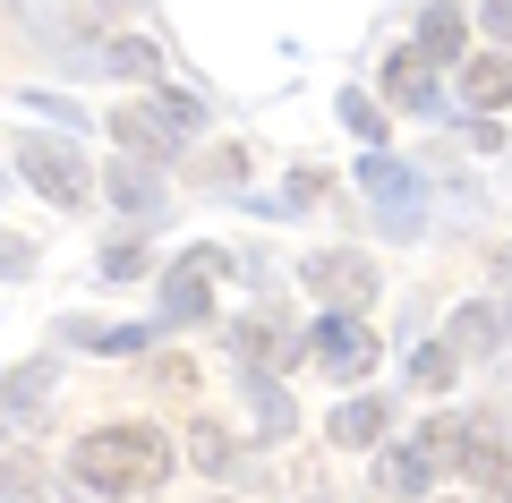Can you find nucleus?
<instances>
[{
  "label": "nucleus",
  "instance_id": "ddd939ff",
  "mask_svg": "<svg viewBox=\"0 0 512 503\" xmlns=\"http://www.w3.org/2000/svg\"><path fill=\"white\" fill-rule=\"evenodd\" d=\"M419 52H427V60H453V52H461V9H427Z\"/></svg>",
  "mask_w": 512,
  "mask_h": 503
},
{
  "label": "nucleus",
  "instance_id": "39448f33",
  "mask_svg": "<svg viewBox=\"0 0 512 503\" xmlns=\"http://www.w3.org/2000/svg\"><path fill=\"white\" fill-rule=\"evenodd\" d=\"M436 461H453V435H444V427H427L419 444L384 452V486H393V495H427V486H436Z\"/></svg>",
  "mask_w": 512,
  "mask_h": 503
},
{
  "label": "nucleus",
  "instance_id": "0eeeda50",
  "mask_svg": "<svg viewBox=\"0 0 512 503\" xmlns=\"http://www.w3.org/2000/svg\"><path fill=\"white\" fill-rule=\"evenodd\" d=\"M214 273H222L214 248L180 256V265H171V282H163V307H171V316H205V299H214Z\"/></svg>",
  "mask_w": 512,
  "mask_h": 503
},
{
  "label": "nucleus",
  "instance_id": "f8f14e48",
  "mask_svg": "<svg viewBox=\"0 0 512 503\" xmlns=\"http://www.w3.org/2000/svg\"><path fill=\"white\" fill-rule=\"evenodd\" d=\"M427 94H436V77H427V52H393V103L419 111Z\"/></svg>",
  "mask_w": 512,
  "mask_h": 503
},
{
  "label": "nucleus",
  "instance_id": "4468645a",
  "mask_svg": "<svg viewBox=\"0 0 512 503\" xmlns=\"http://www.w3.org/2000/svg\"><path fill=\"white\" fill-rule=\"evenodd\" d=\"M453 342H461V359L495 350V316H487V307H461V316H453Z\"/></svg>",
  "mask_w": 512,
  "mask_h": 503
},
{
  "label": "nucleus",
  "instance_id": "20e7f679",
  "mask_svg": "<svg viewBox=\"0 0 512 503\" xmlns=\"http://www.w3.org/2000/svg\"><path fill=\"white\" fill-rule=\"evenodd\" d=\"M453 469H461L487 503H512V461H504V444H495V427H461V435H453Z\"/></svg>",
  "mask_w": 512,
  "mask_h": 503
},
{
  "label": "nucleus",
  "instance_id": "423d86ee",
  "mask_svg": "<svg viewBox=\"0 0 512 503\" xmlns=\"http://www.w3.org/2000/svg\"><path fill=\"white\" fill-rule=\"evenodd\" d=\"M308 290H316V299H333V307H367V299H376V265H359V256H316Z\"/></svg>",
  "mask_w": 512,
  "mask_h": 503
},
{
  "label": "nucleus",
  "instance_id": "1a4fd4ad",
  "mask_svg": "<svg viewBox=\"0 0 512 503\" xmlns=\"http://www.w3.org/2000/svg\"><path fill=\"white\" fill-rule=\"evenodd\" d=\"M171 120H180V111H120V120H111V137L128 145V154H171Z\"/></svg>",
  "mask_w": 512,
  "mask_h": 503
},
{
  "label": "nucleus",
  "instance_id": "a211bd4d",
  "mask_svg": "<svg viewBox=\"0 0 512 503\" xmlns=\"http://www.w3.org/2000/svg\"><path fill=\"white\" fill-rule=\"evenodd\" d=\"M342 120L359 128V137H384V120H376V103H367V94H342Z\"/></svg>",
  "mask_w": 512,
  "mask_h": 503
},
{
  "label": "nucleus",
  "instance_id": "dca6fc26",
  "mask_svg": "<svg viewBox=\"0 0 512 503\" xmlns=\"http://www.w3.org/2000/svg\"><path fill=\"white\" fill-rule=\"evenodd\" d=\"M222 452H231V444H222V427H197V435H188V461H197V469H222Z\"/></svg>",
  "mask_w": 512,
  "mask_h": 503
},
{
  "label": "nucleus",
  "instance_id": "9d476101",
  "mask_svg": "<svg viewBox=\"0 0 512 503\" xmlns=\"http://www.w3.org/2000/svg\"><path fill=\"white\" fill-rule=\"evenodd\" d=\"M333 444H350V452L384 444V410L376 401H342V410H333Z\"/></svg>",
  "mask_w": 512,
  "mask_h": 503
},
{
  "label": "nucleus",
  "instance_id": "6ab92c4d",
  "mask_svg": "<svg viewBox=\"0 0 512 503\" xmlns=\"http://www.w3.org/2000/svg\"><path fill=\"white\" fill-rule=\"evenodd\" d=\"M410 376H419V384H444V376H453V350H419V367H410Z\"/></svg>",
  "mask_w": 512,
  "mask_h": 503
},
{
  "label": "nucleus",
  "instance_id": "f3484780",
  "mask_svg": "<svg viewBox=\"0 0 512 503\" xmlns=\"http://www.w3.org/2000/svg\"><path fill=\"white\" fill-rule=\"evenodd\" d=\"M478 26H487V35L512 52V0H478Z\"/></svg>",
  "mask_w": 512,
  "mask_h": 503
},
{
  "label": "nucleus",
  "instance_id": "f257e3e1",
  "mask_svg": "<svg viewBox=\"0 0 512 503\" xmlns=\"http://www.w3.org/2000/svg\"><path fill=\"white\" fill-rule=\"evenodd\" d=\"M77 486H94V495H137V486L171 478V444L154 427H94L86 444L69 452Z\"/></svg>",
  "mask_w": 512,
  "mask_h": 503
},
{
  "label": "nucleus",
  "instance_id": "9b49d317",
  "mask_svg": "<svg viewBox=\"0 0 512 503\" xmlns=\"http://www.w3.org/2000/svg\"><path fill=\"white\" fill-rule=\"evenodd\" d=\"M359 188H367V197H384V205H410V171H402V162H384V154L359 162Z\"/></svg>",
  "mask_w": 512,
  "mask_h": 503
},
{
  "label": "nucleus",
  "instance_id": "f03ea898",
  "mask_svg": "<svg viewBox=\"0 0 512 503\" xmlns=\"http://www.w3.org/2000/svg\"><path fill=\"white\" fill-rule=\"evenodd\" d=\"M18 171H26V180H35L43 197H52V205H86V197H94L86 162H77V154H69L60 137H26V145H18Z\"/></svg>",
  "mask_w": 512,
  "mask_h": 503
},
{
  "label": "nucleus",
  "instance_id": "2eb2a0df",
  "mask_svg": "<svg viewBox=\"0 0 512 503\" xmlns=\"http://www.w3.org/2000/svg\"><path fill=\"white\" fill-rule=\"evenodd\" d=\"M111 69H120V77H154V43H111Z\"/></svg>",
  "mask_w": 512,
  "mask_h": 503
},
{
  "label": "nucleus",
  "instance_id": "7ed1b4c3",
  "mask_svg": "<svg viewBox=\"0 0 512 503\" xmlns=\"http://www.w3.org/2000/svg\"><path fill=\"white\" fill-rule=\"evenodd\" d=\"M316 367H325V376H367V367H376V342H367V324H359V307H333V316H316Z\"/></svg>",
  "mask_w": 512,
  "mask_h": 503
},
{
  "label": "nucleus",
  "instance_id": "6e6552de",
  "mask_svg": "<svg viewBox=\"0 0 512 503\" xmlns=\"http://www.w3.org/2000/svg\"><path fill=\"white\" fill-rule=\"evenodd\" d=\"M461 94H470V111H504V103H512V60H504V52L461 60Z\"/></svg>",
  "mask_w": 512,
  "mask_h": 503
}]
</instances>
